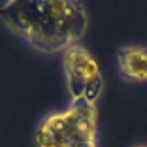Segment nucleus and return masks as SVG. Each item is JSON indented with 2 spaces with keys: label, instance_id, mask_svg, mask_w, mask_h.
<instances>
[{
  "label": "nucleus",
  "instance_id": "f257e3e1",
  "mask_svg": "<svg viewBox=\"0 0 147 147\" xmlns=\"http://www.w3.org/2000/svg\"><path fill=\"white\" fill-rule=\"evenodd\" d=\"M0 23L32 51L62 55L81 43L89 11L79 0H11L0 6Z\"/></svg>",
  "mask_w": 147,
  "mask_h": 147
},
{
  "label": "nucleus",
  "instance_id": "f03ea898",
  "mask_svg": "<svg viewBox=\"0 0 147 147\" xmlns=\"http://www.w3.org/2000/svg\"><path fill=\"white\" fill-rule=\"evenodd\" d=\"M34 147H100L98 106L68 102L47 111L34 128Z\"/></svg>",
  "mask_w": 147,
  "mask_h": 147
},
{
  "label": "nucleus",
  "instance_id": "7ed1b4c3",
  "mask_svg": "<svg viewBox=\"0 0 147 147\" xmlns=\"http://www.w3.org/2000/svg\"><path fill=\"white\" fill-rule=\"evenodd\" d=\"M61 70L64 89L68 92V102H85L98 106L104 94V72L96 61L94 53L83 45L76 43L61 55Z\"/></svg>",
  "mask_w": 147,
  "mask_h": 147
},
{
  "label": "nucleus",
  "instance_id": "20e7f679",
  "mask_svg": "<svg viewBox=\"0 0 147 147\" xmlns=\"http://www.w3.org/2000/svg\"><path fill=\"white\" fill-rule=\"evenodd\" d=\"M115 70L125 83H147V45L136 42L121 45L115 55Z\"/></svg>",
  "mask_w": 147,
  "mask_h": 147
},
{
  "label": "nucleus",
  "instance_id": "39448f33",
  "mask_svg": "<svg viewBox=\"0 0 147 147\" xmlns=\"http://www.w3.org/2000/svg\"><path fill=\"white\" fill-rule=\"evenodd\" d=\"M132 147H147V143H136V145H132Z\"/></svg>",
  "mask_w": 147,
  "mask_h": 147
}]
</instances>
